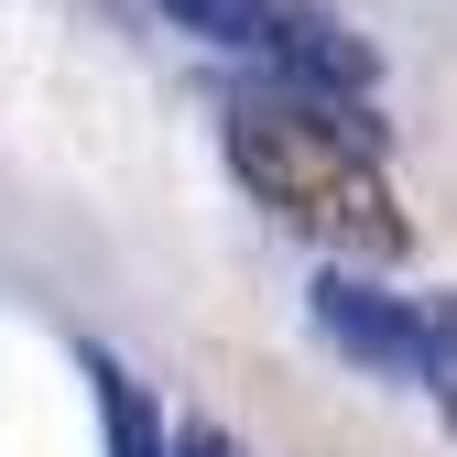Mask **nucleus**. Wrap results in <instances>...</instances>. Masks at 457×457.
I'll return each instance as SVG.
<instances>
[{
  "label": "nucleus",
  "mask_w": 457,
  "mask_h": 457,
  "mask_svg": "<svg viewBox=\"0 0 457 457\" xmlns=\"http://www.w3.org/2000/svg\"><path fill=\"white\" fill-rule=\"evenodd\" d=\"M218 142H228V175L251 186V207L272 228L316 240L327 262H349V272L403 262L414 218H403V196H392V175H381L370 109L305 98V87H240L228 120H218Z\"/></svg>",
  "instance_id": "1"
},
{
  "label": "nucleus",
  "mask_w": 457,
  "mask_h": 457,
  "mask_svg": "<svg viewBox=\"0 0 457 457\" xmlns=\"http://www.w3.org/2000/svg\"><path fill=\"white\" fill-rule=\"evenodd\" d=\"M175 33H207L228 54H262L272 87H305V98H370L381 87V54L327 12V0H153Z\"/></svg>",
  "instance_id": "2"
},
{
  "label": "nucleus",
  "mask_w": 457,
  "mask_h": 457,
  "mask_svg": "<svg viewBox=\"0 0 457 457\" xmlns=\"http://www.w3.org/2000/svg\"><path fill=\"white\" fill-rule=\"evenodd\" d=\"M305 316H316V337H327L349 370H370V381H425V305H403L381 272L327 262V272L305 283Z\"/></svg>",
  "instance_id": "3"
},
{
  "label": "nucleus",
  "mask_w": 457,
  "mask_h": 457,
  "mask_svg": "<svg viewBox=\"0 0 457 457\" xmlns=\"http://www.w3.org/2000/svg\"><path fill=\"white\" fill-rule=\"evenodd\" d=\"M77 370H87V403H98V446L109 457H175V425H163V403L142 392V370L120 360V349H77Z\"/></svg>",
  "instance_id": "4"
},
{
  "label": "nucleus",
  "mask_w": 457,
  "mask_h": 457,
  "mask_svg": "<svg viewBox=\"0 0 457 457\" xmlns=\"http://www.w3.org/2000/svg\"><path fill=\"white\" fill-rule=\"evenodd\" d=\"M425 392H436L446 425H457V295H436V305H425Z\"/></svg>",
  "instance_id": "5"
},
{
  "label": "nucleus",
  "mask_w": 457,
  "mask_h": 457,
  "mask_svg": "<svg viewBox=\"0 0 457 457\" xmlns=\"http://www.w3.org/2000/svg\"><path fill=\"white\" fill-rule=\"evenodd\" d=\"M175 457H251V446L228 436V425H207V414H186V425H175Z\"/></svg>",
  "instance_id": "6"
}]
</instances>
